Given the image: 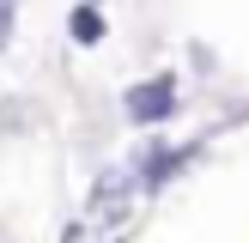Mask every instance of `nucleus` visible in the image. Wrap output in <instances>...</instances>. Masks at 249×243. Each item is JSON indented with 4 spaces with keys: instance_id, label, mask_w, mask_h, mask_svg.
Listing matches in <instances>:
<instances>
[{
    "instance_id": "nucleus-3",
    "label": "nucleus",
    "mask_w": 249,
    "mask_h": 243,
    "mask_svg": "<svg viewBox=\"0 0 249 243\" xmlns=\"http://www.w3.org/2000/svg\"><path fill=\"white\" fill-rule=\"evenodd\" d=\"M12 18H18V12H12V6H0V43L12 36Z\"/></svg>"
},
{
    "instance_id": "nucleus-1",
    "label": "nucleus",
    "mask_w": 249,
    "mask_h": 243,
    "mask_svg": "<svg viewBox=\"0 0 249 243\" xmlns=\"http://www.w3.org/2000/svg\"><path fill=\"white\" fill-rule=\"evenodd\" d=\"M128 116L134 122H164L170 116V104H177V79L170 73H158V79H146V85H128Z\"/></svg>"
},
{
    "instance_id": "nucleus-2",
    "label": "nucleus",
    "mask_w": 249,
    "mask_h": 243,
    "mask_svg": "<svg viewBox=\"0 0 249 243\" xmlns=\"http://www.w3.org/2000/svg\"><path fill=\"white\" fill-rule=\"evenodd\" d=\"M104 36V12L97 6H73V43H97Z\"/></svg>"
}]
</instances>
